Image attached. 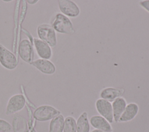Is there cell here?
<instances>
[{
    "label": "cell",
    "instance_id": "cell-3",
    "mask_svg": "<svg viewBox=\"0 0 149 132\" xmlns=\"http://www.w3.org/2000/svg\"><path fill=\"white\" fill-rule=\"evenodd\" d=\"M59 110L50 105H41L37 108L33 112V117L37 121L45 122L52 119L60 115Z\"/></svg>",
    "mask_w": 149,
    "mask_h": 132
},
{
    "label": "cell",
    "instance_id": "cell-17",
    "mask_svg": "<svg viewBox=\"0 0 149 132\" xmlns=\"http://www.w3.org/2000/svg\"><path fill=\"white\" fill-rule=\"evenodd\" d=\"M64 120V117L61 114L51 119L49 126V132H63Z\"/></svg>",
    "mask_w": 149,
    "mask_h": 132
},
{
    "label": "cell",
    "instance_id": "cell-12",
    "mask_svg": "<svg viewBox=\"0 0 149 132\" xmlns=\"http://www.w3.org/2000/svg\"><path fill=\"white\" fill-rule=\"evenodd\" d=\"M139 109L137 104L136 103H129L126 105L118 122H127L133 120L137 115Z\"/></svg>",
    "mask_w": 149,
    "mask_h": 132
},
{
    "label": "cell",
    "instance_id": "cell-8",
    "mask_svg": "<svg viewBox=\"0 0 149 132\" xmlns=\"http://www.w3.org/2000/svg\"><path fill=\"white\" fill-rule=\"evenodd\" d=\"M58 3L59 10L65 16L76 17L79 15V8L73 1L70 0H59L58 1Z\"/></svg>",
    "mask_w": 149,
    "mask_h": 132
},
{
    "label": "cell",
    "instance_id": "cell-5",
    "mask_svg": "<svg viewBox=\"0 0 149 132\" xmlns=\"http://www.w3.org/2000/svg\"><path fill=\"white\" fill-rule=\"evenodd\" d=\"M26 105V99L23 95L18 94L12 96L8 100L5 114L10 115L15 114L23 109Z\"/></svg>",
    "mask_w": 149,
    "mask_h": 132
},
{
    "label": "cell",
    "instance_id": "cell-18",
    "mask_svg": "<svg viewBox=\"0 0 149 132\" xmlns=\"http://www.w3.org/2000/svg\"><path fill=\"white\" fill-rule=\"evenodd\" d=\"M63 132H76V121L72 116L65 119Z\"/></svg>",
    "mask_w": 149,
    "mask_h": 132
},
{
    "label": "cell",
    "instance_id": "cell-10",
    "mask_svg": "<svg viewBox=\"0 0 149 132\" xmlns=\"http://www.w3.org/2000/svg\"><path fill=\"white\" fill-rule=\"evenodd\" d=\"M31 65L43 74H52L56 71L54 64L48 59H37L33 60Z\"/></svg>",
    "mask_w": 149,
    "mask_h": 132
},
{
    "label": "cell",
    "instance_id": "cell-19",
    "mask_svg": "<svg viewBox=\"0 0 149 132\" xmlns=\"http://www.w3.org/2000/svg\"><path fill=\"white\" fill-rule=\"evenodd\" d=\"M12 130V125L8 122L0 119V132H9Z\"/></svg>",
    "mask_w": 149,
    "mask_h": 132
},
{
    "label": "cell",
    "instance_id": "cell-11",
    "mask_svg": "<svg viewBox=\"0 0 149 132\" xmlns=\"http://www.w3.org/2000/svg\"><path fill=\"white\" fill-rule=\"evenodd\" d=\"M90 123L95 129L108 132L112 131V128L110 123L100 115H95L91 117Z\"/></svg>",
    "mask_w": 149,
    "mask_h": 132
},
{
    "label": "cell",
    "instance_id": "cell-1",
    "mask_svg": "<svg viewBox=\"0 0 149 132\" xmlns=\"http://www.w3.org/2000/svg\"><path fill=\"white\" fill-rule=\"evenodd\" d=\"M51 26L55 31L62 34L70 35L75 31L73 25L69 17L61 13L55 16Z\"/></svg>",
    "mask_w": 149,
    "mask_h": 132
},
{
    "label": "cell",
    "instance_id": "cell-14",
    "mask_svg": "<svg viewBox=\"0 0 149 132\" xmlns=\"http://www.w3.org/2000/svg\"><path fill=\"white\" fill-rule=\"evenodd\" d=\"M124 90L120 88L113 87H107L102 90L100 92V96L101 99L108 101L109 102L113 101L117 98L120 97L123 94Z\"/></svg>",
    "mask_w": 149,
    "mask_h": 132
},
{
    "label": "cell",
    "instance_id": "cell-16",
    "mask_svg": "<svg viewBox=\"0 0 149 132\" xmlns=\"http://www.w3.org/2000/svg\"><path fill=\"white\" fill-rule=\"evenodd\" d=\"M90 123L87 113L83 112L78 117L76 122V132H89Z\"/></svg>",
    "mask_w": 149,
    "mask_h": 132
},
{
    "label": "cell",
    "instance_id": "cell-2",
    "mask_svg": "<svg viewBox=\"0 0 149 132\" xmlns=\"http://www.w3.org/2000/svg\"><path fill=\"white\" fill-rule=\"evenodd\" d=\"M38 38L48 44L51 47H55L57 44V38L55 31L48 24H41L37 29Z\"/></svg>",
    "mask_w": 149,
    "mask_h": 132
},
{
    "label": "cell",
    "instance_id": "cell-7",
    "mask_svg": "<svg viewBox=\"0 0 149 132\" xmlns=\"http://www.w3.org/2000/svg\"><path fill=\"white\" fill-rule=\"evenodd\" d=\"M18 51L20 58L25 62L31 64L34 57L32 42L27 39L22 40L19 44Z\"/></svg>",
    "mask_w": 149,
    "mask_h": 132
},
{
    "label": "cell",
    "instance_id": "cell-4",
    "mask_svg": "<svg viewBox=\"0 0 149 132\" xmlns=\"http://www.w3.org/2000/svg\"><path fill=\"white\" fill-rule=\"evenodd\" d=\"M0 64L8 70L15 69L17 65V59L15 55L0 44Z\"/></svg>",
    "mask_w": 149,
    "mask_h": 132
},
{
    "label": "cell",
    "instance_id": "cell-6",
    "mask_svg": "<svg viewBox=\"0 0 149 132\" xmlns=\"http://www.w3.org/2000/svg\"><path fill=\"white\" fill-rule=\"evenodd\" d=\"M95 108L98 113L109 123L113 122L112 104L104 99H98L95 102Z\"/></svg>",
    "mask_w": 149,
    "mask_h": 132
},
{
    "label": "cell",
    "instance_id": "cell-22",
    "mask_svg": "<svg viewBox=\"0 0 149 132\" xmlns=\"http://www.w3.org/2000/svg\"><path fill=\"white\" fill-rule=\"evenodd\" d=\"M91 132H108V131H102V130H97V129H94L93 131H91Z\"/></svg>",
    "mask_w": 149,
    "mask_h": 132
},
{
    "label": "cell",
    "instance_id": "cell-20",
    "mask_svg": "<svg viewBox=\"0 0 149 132\" xmlns=\"http://www.w3.org/2000/svg\"><path fill=\"white\" fill-rule=\"evenodd\" d=\"M139 4L142 8H143L148 12H149V0L140 1Z\"/></svg>",
    "mask_w": 149,
    "mask_h": 132
},
{
    "label": "cell",
    "instance_id": "cell-15",
    "mask_svg": "<svg viewBox=\"0 0 149 132\" xmlns=\"http://www.w3.org/2000/svg\"><path fill=\"white\" fill-rule=\"evenodd\" d=\"M126 105V101L125 98L122 97L117 98L112 102V107L113 110V121L115 122H118L119 119L123 113Z\"/></svg>",
    "mask_w": 149,
    "mask_h": 132
},
{
    "label": "cell",
    "instance_id": "cell-21",
    "mask_svg": "<svg viewBox=\"0 0 149 132\" xmlns=\"http://www.w3.org/2000/svg\"><path fill=\"white\" fill-rule=\"evenodd\" d=\"M38 0H27L26 1V2H27V3L30 4V5H34V4H36V3L38 2Z\"/></svg>",
    "mask_w": 149,
    "mask_h": 132
},
{
    "label": "cell",
    "instance_id": "cell-23",
    "mask_svg": "<svg viewBox=\"0 0 149 132\" xmlns=\"http://www.w3.org/2000/svg\"><path fill=\"white\" fill-rule=\"evenodd\" d=\"M3 2H11L12 1L11 0H4V1H3Z\"/></svg>",
    "mask_w": 149,
    "mask_h": 132
},
{
    "label": "cell",
    "instance_id": "cell-13",
    "mask_svg": "<svg viewBox=\"0 0 149 132\" xmlns=\"http://www.w3.org/2000/svg\"><path fill=\"white\" fill-rule=\"evenodd\" d=\"M12 129L13 132H29L27 119L22 115H15L12 119Z\"/></svg>",
    "mask_w": 149,
    "mask_h": 132
},
{
    "label": "cell",
    "instance_id": "cell-9",
    "mask_svg": "<svg viewBox=\"0 0 149 132\" xmlns=\"http://www.w3.org/2000/svg\"><path fill=\"white\" fill-rule=\"evenodd\" d=\"M35 49L38 56L41 59L49 60L52 55L51 47L38 38H34L33 41Z\"/></svg>",
    "mask_w": 149,
    "mask_h": 132
}]
</instances>
